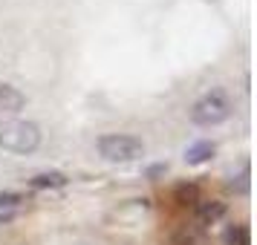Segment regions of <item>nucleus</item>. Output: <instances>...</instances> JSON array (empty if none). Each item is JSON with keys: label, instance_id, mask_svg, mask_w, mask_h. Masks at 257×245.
I'll return each instance as SVG.
<instances>
[{"label": "nucleus", "instance_id": "obj_1", "mask_svg": "<svg viewBox=\"0 0 257 245\" xmlns=\"http://www.w3.org/2000/svg\"><path fill=\"white\" fill-rule=\"evenodd\" d=\"M228 116H231V98L222 90H211L202 98H197L191 107V121L197 127H217Z\"/></svg>", "mask_w": 257, "mask_h": 245}, {"label": "nucleus", "instance_id": "obj_2", "mask_svg": "<svg viewBox=\"0 0 257 245\" xmlns=\"http://www.w3.org/2000/svg\"><path fill=\"white\" fill-rule=\"evenodd\" d=\"M41 144V130L32 121H0V147L9 153H32Z\"/></svg>", "mask_w": 257, "mask_h": 245}, {"label": "nucleus", "instance_id": "obj_3", "mask_svg": "<svg viewBox=\"0 0 257 245\" xmlns=\"http://www.w3.org/2000/svg\"><path fill=\"white\" fill-rule=\"evenodd\" d=\"M98 153L101 159L113 164H124V162H136L142 153H145V144L136 136H127V133H110V136H101L98 139Z\"/></svg>", "mask_w": 257, "mask_h": 245}, {"label": "nucleus", "instance_id": "obj_4", "mask_svg": "<svg viewBox=\"0 0 257 245\" xmlns=\"http://www.w3.org/2000/svg\"><path fill=\"white\" fill-rule=\"evenodd\" d=\"M194 208H197L199 225H214L225 216V202H220V199H199Z\"/></svg>", "mask_w": 257, "mask_h": 245}, {"label": "nucleus", "instance_id": "obj_5", "mask_svg": "<svg viewBox=\"0 0 257 245\" xmlns=\"http://www.w3.org/2000/svg\"><path fill=\"white\" fill-rule=\"evenodd\" d=\"M26 104L24 93L12 84H0V113H18Z\"/></svg>", "mask_w": 257, "mask_h": 245}, {"label": "nucleus", "instance_id": "obj_6", "mask_svg": "<svg viewBox=\"0 0 257 245\" xmlns=\"http://www.w3.org/2000/svg\"><path fill=\"white\" fill-rule=\"evenodd\" d=\"M211 156H214V144H211V141H197V144H191L185 150V162L188 164H202V162H208Z\"/></svg>", "mask_w": 257, "mask_h": 245}, {"label": "nucleus", "instance_id": "obj_7", "mask_svg": "<svg viewBox=\"0 0 257 245\" xmlns=\"http://www.w3.org/2000/svg\"><path fill=\"white\" fill-rule=\"evenodd\" d=\"M29 185L32 187H64L67 185V176L58 173V170H49V173H38L29 179Z\"/></svg>", "mask_w": 257, "mask_h": 245}, {"label": "nucleus", "instance_id": "obj_8", "mask_svg": "<svg viewBox=\"0 0 257 245\" xmlns=\"http://www.w3.org/2000/svg\"><path fill=\"white\" fill-rule=\"evenodd\" d=\"M225 242L228 245H251L248 228H245V225H231V228L225 231Z\"/></svg>", "mask_w": 257, "mask_h": 245}, {"label": "nucleus", "instance_id": "obj_9", "mask_svg": "<svg viewBox=\"0 0 257 245\" xmlns=\"http://www.w3.org/2000/svg\"><path fill=\"white\" fill-rule=\"evenodd\" d=\"M176 202H179V205H197L199 202L197 185H179L176 187Z\"/></svg>", "mask_w": 257, "mask_h": 245}, {"label": "nucleus", "instance_id": "obj_10", "mask_svg": "<svg viewBox=\"0 0 257 245\" xmlns=\"http://www.w3.org/2000/svg\"><path fill=\"white\" fill-rule=\"evenodd\" d=\"M174 245H205V239L199 236V233L194 231H188V228H182V231H176L174 233V239H171Z\"/></svg>", "mask_w": 257, "mask_h": 245}, {"label": "nucleus", "instance_id": "obj_11", "mask_svg": "<svg viewBox=\"0 0 257 245\" xmlns=\"http://www.w3.org/2000/svg\"><path fill=\"white\" fill-rule=\"evenodd\" d=\"M24 202H26V199L21 196V193H15V190H3V193H0V208L21 210V208H24Z\"/></svg>", "mask_w": 257, "mask_h": 245}, {"label": "nucleus", "instance_id": "obj_12", "mask_svg": "<svg viewBox=\"0 0 257 245\" xmlns=\"http://www.w3.org/2000/svg\"><path fill=\"white\" fill-rule=\"evenodd\" d=\"M18 213H21V210H15V208H0V222H12Z\"/></svg>", "mask_w": 257, "mask_h": 245}]
</instances>
